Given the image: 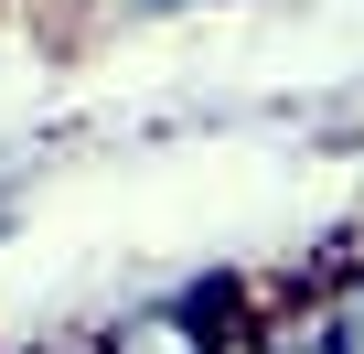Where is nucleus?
<instances>
[{
    "label": "nucleus",
    "mask_w": 364,
    "mask_h": 354,
    "mask_svg": "<svg viewBox=\"0 0 364 354\" xmlns=\"http://www.w3.org/2000/svg\"><path fill=\"white\" fill-rule=\"evenodd\" d=\"M247 322V290L236 279H193V290H171L150 311H118L107 333H86L97 354H225V333Z\"/></svg>",
    "instance_id": "1"
},
{
    "label": "nucleus",
    "mask_w": 364,
    "mask_h": 354,
    "mask_svg": "<svg viewBox=\"0 0 364 354\" xmlns=\"http://www.w3.org/2000/svg\"><path fill=\"white\" fill-rule=\"evenodd\" d=\"M129 11H225V0H129Z\"/></svg>",
    "instance_id": "2"
},
{
    "label": "nucleus",
    "mask_w": 364,
    "mask_h": 354,
    "mask_svg": "<svg viewBox=\"0 0 364 354\" xmlns=\"http://www.w3.org/2000/svg\"><path fill=\"white\" fill-rule=\"evenodd\" d=\"M353 150H364V140H353Z\"/></svg>",
    "instance_id": "3"
}]
</instances>
